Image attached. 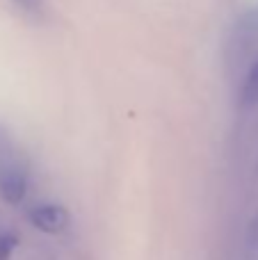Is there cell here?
Segmentation results:
<instances>
[{
	"label": "cell",
	"instance_id": "6da1fadb",
	"mask_svg": "<svg viewBox=\"0 0 258 260\" xmlns=\"http://www.w3.org/2000/svg\"><path fill=\"white\" fill-rule=\"evenodd\" d=\"M30 221L44 233H59L69 224V215L62 206L44 203V206H37L30 212Z\"/></svg>",
	"mask_w": 258,
	"mask_h": 260
},
{
	"label": "cell",
	"instance_id": "7a4b0ae2",
	"mask_svg": "<svg viewBox=\"0 0 258 260\" xmlns=\"http://www.w3.org/2000/svg\"><path fill=\"white\" fill-rule=\"evenodd\" d=\"M27 189V180L18 167L14 165H5L0 167V197L7 203H21L25 197Z\"/></svg>",
	"mask_w": 258,
	"mask_h": 260
},
{
	"label": "cell",
	"instance_id": "3957f363",
	"mask_svg": "<svg viewBox=\"0 0 258 260\" xmlns=\"http://www.w3.org/2000/svg\"><path fill=\"white\" fill-rule=\"evenodd\" d=\"M242 103H245L247 108H256V105H258V62L251 64L249 73H247V78H245Z\"/></svg>",
	"mask_w": 258,
	"mask_h": 260
},
{
	"label": "cell",
	"instance_id": "277c9868",
	"mask_svg": "<svg viewBox=\"0 0 258 260\" xmlns=\"http://www.w3.org/2000/svg\"><path fill=\"white\" fill-rule=\"evenodd\" d=\"M14 247H16V240L7 233H0V260H7L9 253L14 251Z\"/></svg>",
	"mask_w": 258,
	"mask_h": 260
},
{
	"label": "cell",
	"instance_id": "5b68a950",
	"mask_svg": "<svg viewBox=\"0 0 258 260\" xmlns=\"http://www.w3.org/2000/svg\"><path fill=\"white\" fill-rule=\"evenodd\" d=\"M14 3L18 5V7H23L25 12H37L41 5V0H14Z\"/></svg>",
	"mask_w": 258,
	"mask_h": 260
},
{
	"label": "cell",
	"instance_id": "8992f818",
	"mask_svg": "<svg viewBox=\"0 0 258 260\" xmlns=\"http://www.w3.org/2000/svg\"><path fill=\"white\" fill-rule=\"evenodd\" d=\"M249 244H251V249L258 251V217L254 219V224H251V229H249Z\"/></svg>",
	"mask_w": 258,
	"mask_h": 260
},
{
	"label": "cell",
	"instance_id": "52a82bcc",
	"mask_svg": "<svg viewBox=\"0 0 258 260\" xmlns=\"http://www.w3.org/2000/svg\"><path fill=\"white\" fill-rule=\"evenodd\" d=\"M245 25H247V30H249L251 35H256V37H258V9H256L254 14H251L249 18H247Z\"/></svg>",
	"mask_w": 258,
	"mask_h": 260
}]
</instances>
